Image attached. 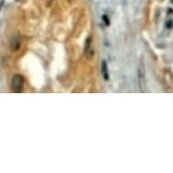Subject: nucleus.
I'll list each match as a JSON object with an SVG mask.
<instances>
[{"label": "nucleus", "mask_w": 173, "mask_h": 173, "mask_svg": "<svg viewBox=\"0 0 173 173\" xmlns=\"http://www.w3.org/2000/svg\"><path fill=\"white\" fill-rule=\"evenodd\" d=\"M102 75L104 80H108L109 79V73H108V68H107V65H106V62H102Z\"/></svg>", "instance_id": "7ed1b4c3"}, {"label": "nucleus", "mask_w": 173, "mask_h": 173, "mask_svg": "<svg viewBox=\"0 0 173 173\" xmlns=\"http://www.w3.org/2000/svg\"><path fill=\"white\" fill-rule=\"evenodd\" d=\"M11 88L14 92H21L24 88V78L19 75H15L12 78Z\"/></svg>", "instance_id": "f257e3e1"}, {"label": "nucleus", "mask_w": 173, "mask_h": 173, "mask_svg": "<svg viewBox=\"0 0 173 173\" xmlns=\"http://www.w3.org/2000/svg\"><path fill=\"white\" fill-rule=\"evenodd\" d=\"M171 3H172V4H173V0H171Z\"/></svg>", "instance_id": "423d86ee"}, {"label": "nucleus", "mask_w": 173, "mask_h": 173, "mask_svg": "<svg viewBox=\"0 0 173 173\" xmlns=\"http://www.w3.org/2000/svg\"><path fill=\"white\" fill-rule=\"evenodd\" d=\"M139 83H140V87L141 89V91H143V89L145 88V71H144V67L142 63H140V65L139 66Z\"/></svg>", "instance_id": "f03ea898"}, {"label": "nucleus", "mask_w": 173, "mask_h": 173, "mask_svg": "<svg viewBox=\"0 0 173 173\" xmlns=\"http://www.w3.org/2000/svg\"><path fill=\"white\" fill-rule=\"evenodd\" d=\"M20 47V42L18 39H14L11 43V49L13 51H17Z\"/></svg>", "instance_id": "20e7f679"}, {"label": "nucleus", "mask_w": 173, "mask_h": 173, "mask_svg": "<svg viewBox=\"0 0 173 173\" xmlns=\"http://www.w3.org/2000/svg\"><path fill=\"white\" fill-rule=\"evenodd\" d=\"M103 17L106 19V17ZM106 25H109V20H106Z\"/></svg>", "instance_id": "39448f33"}]
</instances>
